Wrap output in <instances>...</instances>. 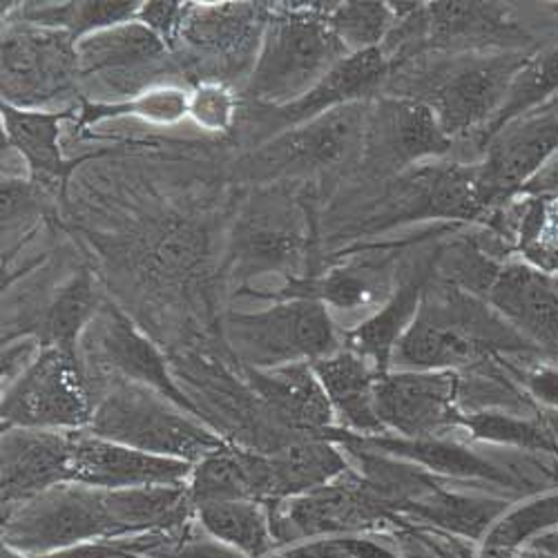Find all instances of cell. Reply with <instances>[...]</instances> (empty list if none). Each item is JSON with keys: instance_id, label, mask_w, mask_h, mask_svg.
<instances>
[{"instance_id": "1", "label": "cell", "mask_w": 558, "mask_h": 558, "mask_svg": "<svg viewBox=\"0 0 558 558\" xmlns=\"http://www.w3.org/2000/svg\"><path fill=\"white\" fill-rule=\"evenodd\" d=\"M496 349H525V338L474 293L453 287L434 293L425 287L391 364L398 371H456Z\"/></svg>"}, {"instance_id": "2", "label": "cell", "mask_w": 558, "mask_h": 558, "mask_svg": "<svg viewBox=\"0 0 558 558\" xmlns=\"http://www.w3.org/2000/svg\"><path fill=\"white\" fill-rule=\"evenodd\" d=\"M333 3H277L255 57L248 92L275 110L300 101L336 63L349 57L327 23Z\"/></svg>"}, {"instance_id": "3", "label": "cell", "mask_w": 558, "mask_h": 558, "mask_svg": "<svg viewBox=\"0 0 558 558\" xmlns=\"http://www.w3.org/2000/svg\"><path fill=\"white\" fill-rule=\"evenodd\" d=\"M87 432L153 456L199 462L226 442L199 425L195 415L134 383H112L92 411Z\"/></svg>"}, {"instance_id": "4", "label": "cell", "mask_w": 558, "mask_h": 558, "mask_svg": "<svg viewBox=\"0 0 558 558\" xmlns=\"http://www.w3.org/2000/svg\"><path fill=\"white\" fill-rule=\"evenodd\" d=\"M125 534L121 494L76 483L45 492L3 517L8 547L25 554L45 556Z\"/></svg>"}, {"instance_id": "5", "label": "cell", "mask_w": 558, "mask_h": 558, "mask_svg": "<svg viewBox=\"0 0 558 558\" xmlns=\"http://www.w3.org/2000/svg\"><path fill=\"white\" fill-rule=\"evenodd\" d=\"M226 336L248 368H279L313 364L333 355L338 331L327 304L311 298H291L255 313H232Z\"/></svg>"}, {"instance_id": "6", "label": "cell", "mask_w": 558, "mask_h": 558, "mask_svg": "<svg viewBox=\"0 0 558 558\" xmlns=\"http://www.w3.org/2000/svg\"><path fill=\"white\" fill-rule=\"evenodd\" d=\"M92 411L76 353L54 347H40L38 357L8 387L0 407L3 429L45 432H81L89 425Z\"/></svg>"}, {"instance_id": "7", "label": "cell", "mask_w": 558, "mask_h": 558, "mask_svg": "<svg viewBox=\"0 0 558 558\" xmlns=\"http://www.w3.org/2000/svg\"><path fill=\"white\" fill-rule=\"evenodd\" d=\"M76 78V40L70 32L23 23L3 34V104L40 110L72 95Z\"/></svg>"}, {"instance_id": "8", "label": "cell", "mask_w": 558, "mask_h": 558, "mask_svg": "<svg viewBox=\"0 0 558 558\" xmlns=\"http://www.w3.org/2000/svg\"><path fill=\"white\" fill-rule=\"evenodd\" d=\"M453 371H387L376 383V411L385 432L402 438H442L464 427Z\"/></svg>"}, {"instance_id": "9", "label": "cell", "mask_w": 558, "mask_h": 558, "mask_svg": "<svg viewBox=\"0 0 558 558\" xmlns=\"http://www.w3.org/2000/svg\"><path fill=\"white\" fill-rule=\"evenodd\" d=\"M527 59L530 54L521 52L474 59L456 68L421 101L436 112L442 130L451 138L470 132L483 134L502 108L511 83Z\"/></svg>"}, {"instance_id": "10", "label": "cell", "mask_w": 558, "mask_h": 558, "mask_svg": "<svg viewBox=\"0 0 558 558\" xmlns=\"http://www.w3.org/2000/svg\"><path fill=\"white\" fill-rule=\"evenodd\" d=\"M389 505L364 478L351 472L340 478L289 498L284 511H277L272 534L282 527L298 536L347 534L380 525L389 517Z\"/></svg>"}, {"instance_id": "11", "label": "cell", "mask_w": 558, "mask_h": 558, "mask_svg": "<svg viewBox=\"0 0 558 558\" xmlns=\"http://www.w3.org/2000/svg\"><path fill=\"white\" fill-rule=\"evenodd\" d=\"M193 462L153 456L89 432H74L70 483L121 492L142 487L185 485L193 474Z\"/></svg>"}, {"instance_id": "12", "label": "cell", "mask_w": 558, "mask_h": 558, "mask_svg": "<svg viewBox=\"0 0 558 558\" xmlns=\"http://www.w3.org/2000/svg\"><path fill=\"white\" fill-rule=\"evenodd\" d=\"M558 150V112H534L500 128L478 163L489 206L509 202Z\"/></svg>"}, {"instance_id": "13", "label": "cell", "mask_w": 558, "mask_h": 558, "mask_svg": "<svg viewBox=\"0 0 558 558\" xmlns=\"http://www.w3.org/2000/svg\"><path fill=\"white\" fill-rule=\"evenodd\" d=\"M87 340H95V360L114 383H134L155 389L185 413L199 417V409L185 398L168 374V366L159 351L136 331L134 324L110 304H104L87 327Z\"/></svg>"}, {"instance_id": "14", "label": "cell", "mask_w": 558, "mask_h": 558, "mask_svg": "<svg viewBox=\"0 0 558 558\" xmlns=\"http://www.w3.org/2000/svg\"><path fill=\"white\" fill-rule=\"evenodd\" d=\"M368 132L366 101L349 104L313 121L291 128L277 136L262 153L259 161L277 170H313L344 161L360 146Z\"/></svg>"}, {"instance_id": "15", "label": "cell", "mask_w": 558, "mask_h": 558, "mask_svg": "<svg viewBox=\"0 0 558 558\" xmlns=\"http://www.w3.org/2000/svg\"><path fill=\"white\" fill-rule=\"evenodd\" d=\"M74 432L3 429V517L32 498L70 483Z\"/></svg>"}, {"instance_id": "16", "label": "cell", "mask_w": 558, "mask_h": 558, "mask_svg": "<svg viewBox=\"0 0 558 558\" xmlns=\"http://www.w3.org/2000/svg\"><path fill=\"white\" fill-rule=\"evenodd\" d=\"M481 298L525 340L558 344V293L549 272L527 262L498 266Z\"/></svg>"}, {"instance_id": "17", "label": "cell", "mask_w": 558, "mask_h": 558, "mask_svg": "<svg viewBox=\"0 0 558 558\" xmlns=\"http://www.w3.org/2000/svg\"><path fill=\"white\" fill-rule=\"evenodd\" d=\"M268 14L270 8L264 3H191L179 32V40L191 45L199 54L213 57L215 61L240 65L246 63L253 52L257 57Z\"/></svg>"}, {"instance_id": "18", "label": "cell", "mask_w": 558, "mask_h": 558, "mask_svg": "<svg viewBox=\"0 0 558 558\" xmlns=\"http://www.w3.org/2000/svg\"><path fill=\"white\" fill-rule=\"evenodd\" d=\"M327 438H342L355 442L364 449L378 451L404 462L415 464L423 472L462 478V481H487L494 485L511 487L517 481L498 464L478 456L476 451L462 447L458 442H449L445 438H402V436H355L344 429H329L324 434Z\"/></svg>"}, {"instance_id": "19", "label": "cell", "mask_w": 558, "mask_h": 558, "mask_svg": "<svg viewBox=\"0 0 558 558\" xmlns=\"http://www.w3.org/2000/svg\"><path fill=\"white\" fill-rule=\"evenodd\" d=\"M168 45L144 23L132 21L119 27L95 32L76 40L78 76H99L114 87L128 83L130 76L153 72L166 57Z\"/></svg>"}, {"instance_id": "20", "label": "cell", "mask_w": 558, "mask_h": 558, "mask_svg": "<svg viewBox=\"0 0 558 558\" xmlns=\"http://www.w3.org/2000/svg\"><path fill=\"white\" fill-rule=\"evenodd\" d=\"M185 487L193 507L232 500L275 502L268 456L228 445L195 462Z\"/></svg>"}, {"instance_id": "21", "label": "cell", "mask_w": 558, "mask_h": 558, "mask_svg": "<svg viewBox=\"0 0 558 558\" xmlns=\"http://www.w3.org/2000/svg\"><path fill=\"white\" fill-rule=\"evenodd\" d=\"M253 389L270 404L284 423L308 436L333 429L336 413L315 376L313 364H289L279 368H248Z\"/></svg>"}, {"instance_id": "22", "label": "cell", "mask_w": 558, "mask_h": 558, "mask_svg": "<svg viewBox=\"0 0 558 558\" xmlns=\"http://www.w3.org/2000/svg\"><path fill=\"white\" fill-rule=\"evenodd\" d=\"M313 371L344 432L355 436L387 434L376 411V383L383 374L374 364L349 349H340L313 362Z\"/></svg>"}, {"instance_id": "23", "label": "cell", "mask_w": 558, "mask_h": 558, "mask_svg": "<svg viewBox=\"0 0 558 558\" xmlns=\"http://www.w3.org/2000/svg\"><path fill=\"white\" fill-rule=\"evenodd\" d=\"M366 136L376 138L383 157L400 166L445 157L453 144L436 112L417 99L385 101L378 117L368 121Z\"/></svg>"}, {"instance_id": "24", "label": "cell", "mask_w": 558, "mask_h": 558, "mask_svg": "<svg viewBox=\"0 0 558 558\" xmlns=\"http://www.w3.org/2000/svg\"><path fill=\"white\" fill-rule=\"evenodd\" d=\"M389 65L391 61L380 48L349 54L324 74L300 101L277 108V114L287 125L295 128L349 104H360L380 87L389 74Z\"/></svg>"}, {"instance_id": "25", "label": "cell", "mask_w": 558, "mask_h": 558, "mask_svg": "<svg viewBox=\"0 0 558 558\" xmlns=\"http://www.w3.org/2000/svg\"><path fill=\"white\" fill-rule=\"evenodd\" d=\"M409 183L411 215L434 219H478L492 208L483 191L478 163H436L417 170Z\"/></svg>"}, {"instance_id": "26", "label": "cell", "mask_w": 558, "mask_h": 558, "mask_svg": "<svg viewBox=\"0 0 558 558\" xmlns=\"http://www.w3.org/2000/svg\"><path fill=\"white\" fill-rule=\"evenodd\" d=\"M70 110H25L10 104H3V130L12 148L29 166L32 174L40 183H59L65 181L72 163H68L61 155L59 134L61 123L72 117Z\"/></svg>"}, {"instance_id": "27", "label": "cell", "mask_w": 558, "mask_h": 558, "mask_svg": "<svg viewBox=\"0 0 558 558\" xmlns=\"http://www.w3.org/2000/svg\"><path fill=\"white\" fill-rule=\"evenodd\" d=\"M275 502L327 485L349 472L340 445L327 436H308L268 456Z\"/></svg>"}, {"instance_id": "28", "label": "cell", "mask_w": 558, "mask_h": 558, "mask_svg": "<svg viewBox=\"0 0 558 558\" xmlns=\"http://www.w3.org/2000/svg\"><path fill=\"white\" fill-rule=\"evenodd\" d=\"M423 293L425 284L421 279L400 287V291H396L376 315H371L347 333V349L374 364L380 374H387L398 342L411 327L417 308H421Z\"/></svg>"}, {"instance_id": "29", "label": "cell", "mask_w": 558, "mask_h": 558, "mask_svg": "<svg viewBox=\"0 0 558 558\" xmlns=\"http://www.w3.org/2000/svg\"><path fill=\"white\" fill-rule=\"evenodd\" d=\"M400 509L447 532H456L468 538H481L505 514L507 502L481 496L453 494L434 485L429 492L402 505Z\"/></svg>"}, {"instance_id": "30", "label": "cell", "mask_w": 558, "mask_h": 558, "mask_svg": "<svg viewBox=\"0 0 558 558\" xmlns=\"http://www.w3.org/2000/svg\"><path fill=\"white\" fill-rule=\"evenodd\" d=\"M202 527L246 558H264L272 549V527L262 502L232 500L197 507Z\"/></svg>"}, {"instance_id": "31", "label": "cell", "mask_w": 558, "mask_h": 558, "mask_svg": "<svg viewBox=\"0 0 558 558\" xmlns=\"http://www.w3.org/2000/svg\"><path fill=\"white\" fill-rule=\"evenodd\" d=\"M99 313V300L92 277L83 270L57 293L48 311L40 317L36 338L40 347H54L68 353H76V340Z\"/></svg>"}, {"instance_id": "32", "label": "cell", "mask_w": 558, "mask_h": 558, "mask_svg": "<svg viewBox=\"0 0 558 558\" xmlns=\"http://www.w3.org/2000/svg\"><path fill=\"white\" fill-rule=\"evenodd\" d=\"M556 95H558V43L549 45V48L536 54H530L527 63L517 74L514 83H511L502 108L492 119V123L483 130L481 134L483 146L500 128L521 117L534 114L538 106H545Z\"/></svg>"}, {"instance_id": "33", "label": "cell", "mask_w": 558, "mask_h": 558, "mask_svg": "<svg viewBox=\"0 0 558 558\" xmlns=\"http://www.w3.org/2000/svg\"><path fill=\"white\" fill-rule=\"evenodd\" d=\"M327 23L349 54L378 50L396 25L389 3H333Z\"/></svg>"}, {"instance_id": "34", "label": "cell", "mask_w": 558, "mask_h": 558, "mask_svg": "<svg viewBox=\"0 0 558 558\" xmlns=\"http://www.w3.org/2000/svg\"><path fill=\"white\" fill-rule=\"evenodd\" d=\"M551 527H558V494L538 496L517 509H507L487 532L485 554L507 558L519 545L532 543Z\"/></svg>"}, {"instance_id": "35", "label": "cell", "mask_w": 558, "mask_h": 558, "mask_svg": "<svg viewBox=\"0 0 558 558\" xmlns=\"http://www.w3.org/2000/svg\"><path fill=\"white\" fill-rule=\"evenodd\" d=\"M502 10L494 3H427L429 45H449L502 29Z\"/></svg>"}, {"instance_id": "36", "label": "cell", "mask_w": 558, "mask_h": 558, "mask_svg": "<svg viewBox=\"0 0 558 558\" xmlns=\"http://www.w3.org/2000/svg\"><path fill=\"white\" fill-rule=\"evenodd\" d=\"M464 429L472 434L476 440L519 447L527 451H554L556 442L551 436L534 421L519 417L514 413L505 411H478L472 415H464Z\"/></svg>"}, {"instance_id": "37", "label": "cell", "mask_w": 558, "mask_h": 558, "mask_svg": "<svg viewBox=\"0 0 558 558\" xmlns=\"http://www.w3.org/2000/svg\"><path fill=\"white\" fill-rule=\"evenodd\" d=\"M383 287L385 284H383L380 275L376 270H368V268H344V270L331 272L329 277L317 279V282L300 284L302 291L306 289V293L302 298L319 300L322 304L347 308V311L371 304L378 298ZM300 293H295L293 298H298Z\"/></svg>"}, {"instance_id": "38", "label": "cell", "mask_w": 558, "mask_h": 558, "mask_svg": "<svg viewBox=\"0 0 558 558\" xmlns=\"http://www.w3.org/2000/svg\"><path fill=\"white\" fill-rule=\"evenodd\" d=\"M272 558H393V554L362 538H319Z\"/></svg>"}, {"instance_id": "39", "label": "cell", "mask_w": 558, "mask_h": 558, "mask_svg": "<svg viewBox=\"0 0 558 558\" xmlns=\"http://www.w3.org/2000/svg\"><path fill=\"white\" fill-rule=\"evenodd\" d=\"M189 10L191 3H144L136 21L153 29L168 48H172L174 40H179V32Z\"/></svg>"}, {"instance_id": "40", "label": "cell", "mask_w": 558, "mask_h": 558, "mask_svg": "<svg viewBox=\"0 0 558 558\" xmlns=\"http://www.w3.org/2000/svg\"><path fill=\"white\" fill-rule=\"evenodd\" d=\"M517 197L558 202V150L538 168V172L523 185Z\"/></svg>"}, {"instance_id": "41", "label": "cell", "mask_w": 558, "mask_h": 558, "mask_svg": "<svg viewBox=\"0 0 558 558\" xmlns=\"http://www.w3.org/2000/svg\"><path fill=\"white\" fill-rule=\"evenodd\" d=\"M170 558H246L238 549H232L217 538H191L177 547Z\"/></svg>"}, {"instance_id": "42", "label": "cell", "mask_w": 558, "mask_h": 558, "mask_svg": "<svg viewBox=\"0 0 558 558\" xmlns=\"http://www.w3.org/2000/svg\"><path fill=\"white\" fill-rule=\"evenodd\" d=\"M3 558H25V556H21L16 549H12V547H5L3 549Z\"/></svg>"}, {"instance_id": "43", "label": "cell", "mask_w": 558, "mask_h": 558, "mask_svg": "<svg viewBox=\"0 0 558 558\" xmlns=\"http://www.w3.org/2000/svg\"><path fill=\"white\" fill-rule=\"evenodd\" d=\"M549 275H551V272H549ZM551 282H554V289H556V293H558V272L551 275Z\"/></svg>"}]
</instances>
